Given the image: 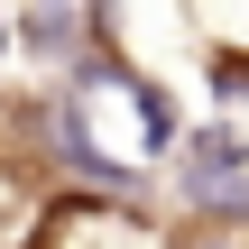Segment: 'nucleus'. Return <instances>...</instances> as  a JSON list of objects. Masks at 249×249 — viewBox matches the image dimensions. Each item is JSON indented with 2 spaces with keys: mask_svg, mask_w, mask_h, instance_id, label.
I'll return each mask as SVG.
<instances>
[{
  "mask_svg": "<svg viewBox=\"0 0 249 249\" xmlns=\"http://www.w3.org/2000/svg\"><path fill=\"white\" fill-rule=\"evenodd\" d=\"M18 249H176V231L129 185H55L46 213L18 231Z\"/></svg>",
  "mask_w": 249,
  "mask_h": 249,
  "instance_id": "1",
  "label": "nucleus"
},
{
  "mask_svg": "<svg viewBox=\"0 0 249 249\" xmlns=\"http://www.w3.org/2000/svg\"><path fill=\"white\" fill-rule=\"evenodd\" d=\"M176 249H249V203H194L176 222Z\"/></svg>",
  "mask_w": 249,
  "mask_h": 249,
  "instance_id": "2",
  "label": "nucleus"
},
{
  "mask_svg": "<svg viewBox=\"0 0 249 249\" xmlns=\"http://www.w3.org/2000/svg\"><path fill=\"white\" fill-rule=\"evenodd\" d=\"M0 46H9V28H0Z\"/></svg>",
  "mask_w": 249,
  "mask_h": 249,
  "instance_id": "3",
  "label": "nucleus"
}]
</instances>
